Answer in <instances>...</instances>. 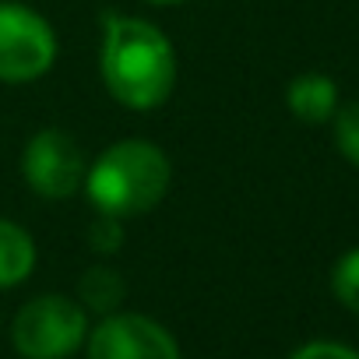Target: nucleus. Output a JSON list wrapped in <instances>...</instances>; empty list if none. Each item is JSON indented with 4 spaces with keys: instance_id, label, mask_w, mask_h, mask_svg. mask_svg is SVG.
<instances>
[{
    "instance_id": "obj_1",
    "label": "nucleus",
    "mask_w": 359,
    "mask_h": 359,
    "mask_svg": "<svg viewBox=\"0 0 359 359\" xmlns=\"http://www.w3.org/2000/svg\"><path fill=\"white\" fill-rule=\"evenodd\" d=\"M99 71L109 95L127 109H155L176 85V53L165 32L144 18L106 15Z\"/></svg>"
},
{
    "instance_id": "obj_2",
    "label": "nucleus",
    "mask_w": 359,
    "mask_h": 359,
    "mask_svg": "<svg viewBox=\"0 0 359 359\" xmlns=\"http://www.w3.org/2000/svg\"><path fill=\"white\" fill-rule=\"evenodd\" d=\"M169 158L151 141H116L85 172V191L99 215L127 219L155 208L169 191Z\"/></svg>"
},
{
    "instance_id": "obj_3",
    "label": "nucleus",
    "mask_w": 359,
    "mask_h": 359,
    "mask_svg": "<svg viewBox=\"0 0 359 359\" xmlns=\"http://www.w3.org/2000/svg\"><path fill=\"white\" fill-rule=\"evenodd\" d=\"M85 327L81 303L67 296H36L18 310L11 338L25 359H67L81 345Z\"/></svg>"
},
{
    "instance_id": "obj_4",
    "label": "nucleus",
    "mask_w": 359,
    "mask_h": 359,
    "mask_svg": "<svg viewBox=\"0 0 359 359\" xmlns=\"http://www.w3.org/2000/svg\"><path fill=\"white\" fill-rule=\"evenodd\" d=\"M57 60V36L43 15L0 0V81L22 85L43 78Z\"/></svg>"
},
{
    "instance_id": "obj_5",
    "label": "nucleus",
    "mask_w": 359,
    "mask_h": 359,
    "mask_svg": "<svg viewBox=\"0 0 359 359\" xmlns=\"http://www.w3.org/2000/svg\"><path fill=\"white\" fill-rule=\"evenodd\" d=\"M22 172H25L29 187L39 198L67 201V198H74L81 191L88 162H85L81 144L67 130L43 127L39 134L29 137V144L22 151Z\"/></svg>"
},
{
    "instance_id": "obj_6",
    "label": "nucleus",
    "mask_w": 359,
    "mask_h": 359,
    "mask_svg": "<svg viewBox=\"0 0 359 359\" xmlns=\"http://www.w3.org/2000/svg\"><path fill=\"white\" fill-rule=\"evenodd\" d=\"M88 359H180V348L151 317L109 313L88 338Z\"/></svg>"
},
{
    "instance_id": "obj_7",
    "label": "nucleus",
    "mask_w": 359,
    "mask_h": 359,
    "mask_svg": "<svg viewBox=\"0 0 359 359\" xmlns=\"http://www.w3.org/2000/svg\"><path fill=\"white\" fill-rule=\"evenodd\" d=\"M289 109L292 116L306 120V123H320L334 113L338 106V88L327 74H299L289 85Z\"/></svg>"
},
{
    "instance_id": "obj_8",
    "label": "nucleus",
    "mask_w": 359,
    "mask_h": 359,
    "mask_svg": "<svg viewBox=\"0 0 359 359\" xmlns=\"http://www.w3.org/2000/svg\"><path fill=\"white\" fill-rule=\"evenodd\" d=\"M32 264H36L32 236L22 226H15L11 219H0V289L25 282Z\"/></svg>"
},
{
    "instance_id": "obj_9",
    "label": "nucleus",
    "mask_w": 359,
    "mask_h": 359,
    "mask_svg": "<svg viewBox=\"0 0 359 359\" xmlns=\"http://www.w3.org/2000/svg\"><path fill=\"white\" fill-rule=\"evenodd\" d=\"M78 292H81V303L95 313H109L120 306L123 299V278L113 271V268H88L78 282Z\"/></svg>"
},
{
    "instance_id": "obj_10",
    "label": "nucleus",
    "mask_w": 359,
    "mask_h": 359,
    "mask_svg": "<svg viewBox=\"0 0 359 359\" xmlns=\"http://www.w3.org/2000/svg\"><path fill=\"white\" fill-rule=\"evenodd\" d=\"M331 289H334V296H338L341 306H348V310L359 313V247L348 250V254L334 264V271H331Z\"/></svg>"
},
{
    "instance_id": "obj_11",
    "label": "nucleus",
    "mask_w": 359,
    "mask_h": 359,
    "mask_svg": "<svg viewBox=\"0 0 359 359\" xmlns=\"http://www.w3.org/2000/svg\"><path fill=\"white\" fill-rule=\"evenodd\" d=\"M334 141H338V151L359 165V102H348L345 109H338L334 116Z\"/></svg>"
},
{
    "instance_id": "obj_12",
    "label": "nucleus",
    "mask_w": 359,
    "mask_h": 359,
    "mask_svg": "<svg viewBox=\"0 0 359 359\" xmlns=\"http://www.w3.org/2000/svg\"><path fill=\"white\" fill-rule=\"evenodd\" d=\"M88 243H92L95 254H116L123 247V226H120V219L99 215L92 222V229H88Z\"/></svg>"
},
{
    "instance_id": "obj_13",
    "label": "nucleus",
    "mask_w": 359,
    "mask_h": 359,
    "mask_svg": "<svg viewBox=\"0 0 359 359\" xmlns=\"http://www.w3.org/2000/svg\"><path fill=\"white\" fill-rule=\"evenodd\" d=\"M289 359H359V352H352L348 345H338V341H310L299 352H292Z\"/></svg>"
},
{
    "instance_id": "obj_14",
    "label": "nucleus",
    "mask_w": 359,
    "mask_h": 359,
    "mask_svg": "<svg viewBox=\"0 0 359 359\" xmlns=\"http://www.w3.org/2000/svg\"><path fill=\"white\" fill-rule=\"evenodd\" d=\"M151 4H184V0H151Z\"/></svg>"
}]
</instances>
